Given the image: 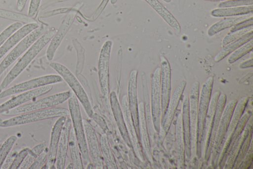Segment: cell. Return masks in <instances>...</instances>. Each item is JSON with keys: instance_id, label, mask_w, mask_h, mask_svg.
<instances>
[{"instance_id": "1", "label": "cell", "mask_w": 253, "mask_h": 169, "mask_svg": "<svg viewBox=\"0 0 253 169\" xmlns=\"http://www.w3.org/2000/svg\"><path fill=\"white\" fill-rule=\"evenodd\" d=\"M56 31L54 28L48 30L31 45L4 78L0 84V90L7 87L21 74L50 41Z\"/></svg>"}, {"instance_id": "2", "label": "cell", "mask_w": 253, "mask_h": 169, "mask_svg": "<svg viewBox=\"0 0 253 169\" xmlns=\"http://www.w3.org/2000/svg\"><path fill=\"white\" fill-rule=\"evenodd\" d=\"M68 104L73 125L72 128L79 145L83 163V164L87 165L90 163V159L86 141L83 119L79 100L73 93L68 99Z\"/></svg>"}, {"instance_id": "3", "label": "cell", "mask_w": 253, "mask_h": 169, "mask_svg": "<svg viewBox=\"0 0 253 169\" xmlns=\"http://www.w3.org/2000/svg\"><path fill=\"white\" fill-rule=\"evenodd\" d=\"M61 116H70L69 110L64 108L52 107L13 116L0 122V127L20 125Z\"/></svg>"}, {"instance_id": "4", "label": "cell", "mask_w": 253, "mask_h": 169, "mask_svg": "<svg viewBox=\"0 0 253 169\" xmlns=\"http://www.w3.org/2000/svg\"><path fill=\"white\" fill-rule=\"evenodd\" d=\"M213 77H209L203 83L199 91L198 108V128L196 155L201 158L204 152L203 133L205 117L211 100Z\"/></svg>"}, {"instance_id": "5", "label": "cell", "mask_w": 253, "mask_h": 169, "mask_svg": "<svg viewBox=\"0 0 253 169\" xmlns=\"http://www.w3.org/2000/svg\"><path fill=\"white\" fill-rule=\"evenodd\" d=\"M49 65L67 83L78 100L82 104L88 116L92 117L94 113L89 99L85 90L77 77L66 66L60 63L53 61L50 62Z\"/></svg>"}, {"instance_id": "6", "label": "cell", "mask_w": 253, "mask_h": 169, "mask_svg": "<svg viewBox=\"0 0 253 169\" xmlns=\"http://www.w3.org/2000/svg\"><path fill=\"white\" fill-rule=\"evenodd\" d=\"M73 93L71 90H67L56 93L37 101H34L30 103L21 105L4 112L1 114L15 116L32 111L54 107L68 100Z\"/></svg>"}, {"instance_id": "7", "label": "cell", "mask_w": 253, "mask_h": 169, "mask_svg": "<svg viewBox=\"0 0 253 169\" xmlns=\"http://www.w3.org/2000/svg\"><path fill=\"white\" fill-rule=\"evenodd\" d=\"M237 100H231L222 111L217 129L214 137L211 153V165L212 168L217 167L218 159L224 142L226 133L233 112L237 103Z\"/></svg>"}, {"instance_id": "8", "label": "cell", "mask_w": 253, "mask_h": 169, "mask_svg": "<svg viewBox=\"0 0 253 169\" xmlns=\"http://www.w3.org/2000/svg\"><path fill=\"white\" fill-rule=\"evenodd\" d=\"M48 30L44 26H39L22 39L0 63V75Z\"/></svg>"}, {"instance_id": "9", "label": "cell", "mask_w": 253, "mask_h": 169, "mask_svg": "<svg viewBox=\"0 0 253 169\" xmlns=\"http://www.w3.org/2000/svg\"><path fill=\"white\" fill-rule=\"evenodd\" d=\"M113 42L107 40L102 46L98 58V78L102 96L106 101L109 97V66Z\"/></svg>"}, {"instance_id": "10", "label": "cell", "mask_w": 253, "mask_h": 169, "mask_svg": "<svg viewBox=\"0 0 253 169\" xmlns=\"http://www.w3.org/2000/svg\"><path fill=\"white\" fill-rule=\"evenodd\" d=\"M160 79L161 67H157L153 72L151 86V114L154 129L157 133L160 131L162 118Z\"/></svg>"}, {"instance_id": "11", "label": "cell", "mask_w": 253, "mask_h": 169, "mask_svg": "<svg viewBox=\"0 0 253 169\" xmlns=\"http://www.w3.org/2000/svg\"><path fill=\"white\" fill-rule=\"evenodd\" d=\"M63 79L59 74H48L22 82L0 93V98L33 90L39 87L62 82Z\"/></svg>"}, {"instance_id": "12", "label": "cell", "mask_w": 253, "mask_h": 169, "mask_svg": "<svg viewBox=\"0 0 253 169\" xmlns=\"http://www.w3.org/2000/svg\"><path fill=\"white\" fill-rule=\"evenodd\" d=\"M199 82L192 85L189 96V116L190 121L191 153L196 155L198 128V108L199 95Z\"/></svg>"}, {"instance_id": "13", "label": "cell", "mask_w": 253, "mask_h": 169, "mask_svg": "<svg viewBox=\"0 0 253 169\" xmlns=\"http://www.w3.org/2000/svg\"><path fill=\"white\" fill-rule=\"evenodd\" d=\"M121 108L123 111L125 124L131 148L138 159L142 162H146L142 146L139 137L136 132L129 109L127 97L126 94L124 95L121 99Z\"/></svg>"}, {"instance_id": "14", "label": "cell", "mask_w": 253, "mask_h": 169, "mask_svg": "<svg viewBox=\"0 0 253 169\" xmlns=\"http://www.w3.org/2000/svg\"><path fill=\"white\" fill-rule=\"evenodd\" d=\"M248 101V97H244L237 102L227 128L224 142L218 159L217 167H218V169H223V159L230 144L231 136L236 128L242 115L245 111Z\"/></svg>"}, {"instance_id": "15", "label": "cell", "mask_w": 253, "mask_h": 169, "mask_svg": "<svg viewBox=\"0 0 253 169\" xmlns=\"http://www.w3.org/2000/svg\"><path fill=\"white\" fill-rule=\"evenodd\" d=\"M77 12L78 8H74L68 13L49 42L46 52V56L49 61H51L54 58L57 50L72 26Z\"/></svg>"}, {"instance_id": "16", "label": "cell", "mask_w": 253, "mask_h": 169, "mask_svg": "<svg viewBox=\"0 0 253 169\" xmlns=\"http://www.w3.org/2000/svg\"><path fill=\"white\" fill-rule=\"evenodd\" d=\"M83 123L89 155L92 160L94 169H104L99 140L96 131L86 119H83Z\"/></svg>"}, {"instance_id": "17", "label": "cell", "mask_w": 253, "mask_h": 169, "mask_svg": "<svg viewBox=\"0 0 253 169\" xmlns=\"http://www.w3.org/2000/svg\"><path fill=\"white\" fill-rule=\"evenodd\" d=\"M52 87V85H47L21 93L0 105V114L20 106L29 101L34 100L49 92Z\"/></svg>"}, {"instance_id": "18", "label": "cell", "mask_w": 253, "mask_h": 169, "mask_svg": "<svg viewBox=\"0 0 253 169\" xmlns=\"http://www.w3.org/2000/svg\"><path fill=\"white\" fill-rule=\"evenodd\" d=\"M138 71L132 70L129 73L127 84V101L131 116L139 137L138 129V103L137 97V78Z\"/></svg>"}, {"instance_id": "19", "label": "cell", "mask_w": 253, "mask_h": 169, "mask_svg": "<svg viewBox=\"0 0 253 169\" xmlns=\"http://www.w3.org/2000/svg\"><path fill=\"white\" fill-rule=\"evenodd\" d=\"M186 85V81L184 80H182L178 84L170 98L166 111L162 116L161 127L166 133L168 131L170 126L176 109Z\"/></svg>"}, {"instance_id": "20", "label": "cell", "mask_w": 253, "mask_h": 169, "mask_svg": "<svg viewBox=\"0 0 253 169\" xmlns=\"http://www.w3.org/2000/svg\"><path fill=\"white\" fill-rule=\"evenodd\" d=\"M161 60V92L162 116L164 114L170 98L171 69L167 59L164 56L160 57Z\"/></svg>"}, {"instance_id": "21", "label": "cell", "mask_w": 253, "mask_h": 169, "mask_svg": "<svg viewBox=\"0 0 253 169\" xmlns=\"http://www.w3.org/2000/svg\"><path fill=\"white\" fill-rule=\"evenodd\" d=\"M66 116H61L55 121L53 125L50 135L49 147L48 148L47 160L45 167V169H54L58 145L61 135V132L63 124L66 119Z\"/></svg>"}, {"instance_id": "22", "label": "cell", "mask_w": 253, "mask_h": 169, "mask_svg": "<svg viewBox=\"0 0 253 169\" xmlns=\"http://www.w3.org/2000/svg\"><path fill=\"white\" fill-rule=\"evenodd\" d=\"M71 128V119L69 116H68L66 117L61 132L56 155V169H64L65 168Z\"/></svg>"}, {"instance_id": "23", "label": "cell", "mask_w": 253, "mask_h": 169, "mask_svg": "<svg viewBox=\"0 0 253 169\" xmlns=\"http://www.w3.org/2000/svg\"><path fill=\"white\" fill-rule=\"evenodd\" d=\"M138 111L139 140L141 142L140 143L145 156L149 162L152 163L153 158L143 102H141L138 104Z\"/></svg>"}, {"instance_id": "24", "label": "cell", "mask_w": 253, "mask_h": 169, "mask_svg": "<svg viewBox=\"0 0 253 169\" xmlns=\"http://www.w3.org/2000/svg\"><path fill=\"white\" fill-rule=\"evenodd\" d=\"M109 98L113 116L121 135L127 146L129 148H131V143L125 124L123 111L118 98L117 94L115 91H113L109 94Z\"/></svg>"}, {"instance_id": "25", "label": "cell", "mask_w": 253, "mask_h": 169, "mask_svg": "<svg viewBox=\"0 0 253 169\" xmlns=\"http://www.w3.org/2000/svg\"><path fill=\"white\" fill-rule=\"evenodd\" d=\"M39 26L37 22L30 23L23 25L16 31L0 47V59L22 39Z\"/></svg>"}, {"instance_id": "26", "label": "cell", "mask_w": 253, "mask_h": 169, "mask_svg": "<svg viewBox=\"0 0 253 169\" xmlns=\"http://www.w3.org/2000/svg\"><path fill=\"white\" fill-rule=\"evenodd\" d=\"M226 102V96L224 94H220L216 106L209 144L204 155V159L207 162L211 157L214 137Z\"/></svg>"}, {"instance_id": "27", "label": "cell", "mask_w": 253, "mask_h": 169, "mask_svg": "<svg viewBox=\"0 0 253 169\" xmlns=\"http://www.w3.org/2000/svg\"><path fill=\"white\" fill-rule=\"evenodd\" d=\"M253 115L247 121L241 135L231 148L225 161L223 169H232L235 159L242 146L250 131L253 129Z\"/></svg>"}, {"instance_id": "28", "label": "cell", "mask_w": 253, "mask_h": 169, "mask_svg": "<svg viewBox=\"0 0 253 169\" xmlns=\"http://www.w3.org/2000/svg\"><path fill=\"white\" fill-rule=\"evenodd\" d=\"M181 115L185 152L187 158L190 159L192 153L189 116V96L187 95H185L183 98Z\"/></svg>"}, {"instance_id": "29", "label": "cell", "mask_w": 253, "mask_h": 169, "mask_svg": "<svg viewBox=\"0 0 253 169\" xmlns=\"http://www.w3.org/2000/svg\"><path fill=\"white\" fill-rule=\"evenodd\" d=\"M220 94L219 91H215L211 96L205 117L203 133L204 153L209 144L216 106Z\"/></svg>"}, {"instance_id": "30", "label": "cell", "mask_w": 253, "mask_h": 169, "mask_svg": "<svg viewBox=\"0 0 253 169\" xmlns=\"http://www.w3.org/2000/svg\"><path fill=\"white\" fill-rule=\"evenodd\" d=\"M252 17H253V13L243 15L225 17L210 26L207 31V34L209 36H213L224 29L231 28Z\"/></svg>"}, {"instance_id": "31", "label": "cell", "mask_w": 253, "mask_h": 169, "mask_svg": "<svg viewBox=\"0 0 253 169\" xmlns=\"http://www.w3.org/2000/svg\"><path fill=\"white\" fill-rule=\"evenodd\" d=\"M177 34L181 32L178 21L158 0H145Z\"/></svg>"}, {"instance_id": "32", "label": "cell", "mask_w": 253, "mask_h": 169, "mask_svg": "<svg viewBox=\"0 0 253 169\" xmlns=\"http://www.w3.org/2000/svg\"><path fill=\"white\" fill-rule=\"evenodd\" d=\"M176 141L177 164L179 168L183 169L184 166L185 152L181 113L179 114L176 123Z\"/></svg>"}, {"instance_id": "33", "label": "cell", "mask_w": 253, "mask_h": 169, "mask_svg": "<svg viewBox=\"0 0 253 169\" xmlns=\"http://www.w3.org/2000/svg\"><path fill=\"white\" fill-rule=\"evenodd\" d=\"M253 12V5L218 8L212 10L211 14L215 17L243 15Z\"/></svg>"}, {"instance_id": "34", "label": "cell", "mask_w": 253, "mask_h": 169, "mask_svg": "<svg viewBox=\"0 0 253 169\" xmlns=\"http://www.w3.org/2000/svg\"><path fill=\"white\" fill-rule=\"evenodd\" d=\"M99 143L101 151L105 166L108 169H117V163L110 145L106 134H102L100 136Z\"/></svg>"}, {"instance_id": "35", "label": "cell", "mask_w": 253, "mask_h": 169, "mask_svg": "<svg viewBox=\"0 0 253 169\" xmlns=\"http://www.w3.org/2000/svg\"><path fill=\"white\" fill-rule=\"evenodd\" d=\"M253 38V31H251L245 34L240 38L229 43L223 47L222 49L215 55L214 60L216 62L219 61L229 54L236 50L238 48Z\"/></svg>"}, {"instance_id": "36", "label": "cell", "mask_w": 253, "mask_h": 169, "mask_svg": "<svg viewBox=\"0 0 253 169\" xmlns=\"http://www.w3.org/2000/svg\"><path fill=\"white\" fill-rule=\"evenodd\" d=\"M69 147L74 169H83L81 153L72 126L70 134Z\"/></svg>"}, {"instance_id": "37", "label": "cell", "mask_w": 253, "mask_h": 169, "mask_svg": "<svg viewBox=\"0 0 253 169\" xmlns=\"http://www.w3.org/2000/svg\"><path fill=\"white\" fill-rule=\"evenodd\" d=\"M252 114V111L251 110H248L246 111V112L244 111L243 114L242 115L236 126V128L231 136L230 144L225 154L223 161V166L224 165L225 161L231 148L232 147L233 144H234L236 140L241 135L247 121L248 120L249 118H250Z\"/></svg>"}, {"instance_id": "38", "label": "cell", "mask_w": 253, "mask_h": 169, "mask_svg": "<svg viewBox=\"0 0 253 169\" xmlns=\"http://www.w3.org/2000/svg\"><path fill=\"white\" fill-rule=\"evenodd\" d=\"M0 18L19 22L25 24L37 22L33 17L28 15L2 8H0Z\"/></svg>"}, {"instance_id": "39", "label": "cell", "mask_w": 253, "mask_h": 169, "mask_svg": "<svg viewBox=\"0 0 253 169\" xmlns=\"http://www.w3.org/2000/svg\"><path fill=\"white\" fill-rule=\"evenodd\" d=\"M46 147V145L45 143H42L35 146L32 149H30L18 169H29L37 157L39 156Z\"/></svg>"}, {"instance_id": "40", "label": "cell", "mask_w": 253, "mask_h": 169, "mask_svg": "<svg viewBox=\"0 0 253 169\" xmlns=\"http://www.w3.org/2000/svg\"><path fill=\"white\" fill-rule=\"evenodd\" d=\"M253 46V39H252L231 53L227 59L228 63L231 64L249 53L252 50Z\"/></svg>"}, {"instance_id": "41", "label": "cell", "mask_w": 253, "mask_h": 169, "mask_svg": "<svg viewBox=\"0 0 253 169\" xmlns=\"http://www.w3.org/2000/svg\"><path fill=\"white\" fill-rule=\"evenodd\" d=\"M17 139V137L15 135H11L7 138L1 145L0 147V169Z\"/></svg>"}, {"instance_id": "42", "label": "cell", "mask_w": 253, "mask_h": 169, "mask_svg": "<svg viewBox=\"0 0 253 169\" xmlns=\"http://www.w3.org/2000/svg\"><path fill=\"white\" fill-rule=\"evenodd\" d=\"M253 25H251L242 29L230 32L223 38L221 42L222 47H223L229 43L240 38L245 34L253 31Z\"/></svg>"}, {"instance_id": "43", "label": "cell", "mask_w": 253, "mask_h": 169, "mask_svg": "<svg viewBox=\"0 0 253 169\" xmlns=\"http://www.w3.org/2000/svg\"><path fill=\"white\" fill-rule=\"evenodd\" d=\"M253 129L249 132L235 159L232 169H238L252 140Z\"/></svg>"}, {"instance_id": "44", "label": "cell", "mask_w": 253, "mask_h": 169, "mask_svg": "<svg viewBox=\"0 0 253 169\" xmlns=\"http://www.w3.org/2000/svg\"><path fill=\"white\" fill-rule=\"evenodd\" d=\"M22 26L23 24L22 23L15 22L4 29L0 33V47L12 34Z\"/></svg>"}, {"instance_id": "45", "label": "cell", "mask_w": 253, "mask_h": 169, "mask_svg": "<svg viewBox=\"0 0 253 169\" xmlns=\"http://www.w3.org/2000/svg\"><path fill=\"white\" fill-rule=\"evenodd\" d=\"M75 43L77 45L76 49L77 50L78 55V62L76 67V75H78L81 74L83 69L84 61V48H82V45L78 41H75Z\"/></svg>"}, {"instance_id": "46", "label": "cell", "mask_w": 253, "mask_h": 169, "mask_svg": "<svg viewBox=\"0 0 253 169\" xmlns=\"http://www.w3.org/2000/svg\"><path fill=\"white\" fill-rule=\"evenodd\" d=\"M253 0H230L218 3L219 8L238 7L253 5Z\"/></svg>"}, {"instance_id": "47", "label": "cell", "mask_w": 253, "mask_h": 169, "mask_svg": "<svg viewBox=\"0 0 253 169\" xmlns=\"http://www.w3.org/2000/svg\"><path fill=\"white\" fill-rule=\"evenodd\" d=\"M48 156V148L45 149L35 159L29 167V169H42L45 166Z\"/></svg>"}, {"instance_id": "48", "label": "cell", "mask_w": 253, "mask_h": 169, "mask_svg": "<svg viewBox=\"0 0 253 169\" xmlns=\"http://www.w3.org/2000/svg\"><path fill=\"white\" fill-rule=\"evenodd\" d=\"M253 140H252L248 150L239 167V169H249L253 163Z\"/></svg>"}, {"instance_id": "49", "label": "cell", "mask_w": 253, "mask_h": 169, "mask_svg": "<svg viewBox=\"0 0 253 169\" xmlns=\"http://www.w3.org/2000/svg\"><path fill=\"white\" fill-rule=\"evenodd\" d=\"M30 149L29 148H25L18 152L9 169H18Z\"/></svg>"}, {"instance_id": "50", "label": "cell", "mask_w": 253, "mask_h": 169, "mask_svg": "<svg viewBox=\"0 0 253 169\" xmlns=\"http://www.w3.org/2000/svg\"><path fill=\"white\" fill-rule=\"evenodd\" d=\"M122 50L120 49L118 53V61L116 70L117 79L118 82V95H120V84L121 77V68H122Z\"/></svg>"}, {"instance_id": "51", "label": "cell", "mask_w": 253, "mask_h": 169, "mask_svg": "<svg viewBox=\"0 0 253 169\" xmlns=\"http://www.w3.org/2000/svg\"><path fill=\"white\" fill-rule=\"evenodd\" d=\"M42 0H30L28 12V15L33 17L38 12Z\"/></svg>"}, {"instance_id": "52", "label": "cell", "mask_w": 253, "mask_h": 169, "mask_svg": "<svg viewBox=\"0 0 253 169\" xmlns=\"http://www.w3.org/2000/svg\"><path fill=\"white\" fill-rule=\"evenodd\" d=\"M18 153V151L16 149L10 151L2 164L1 169H9Z\"/></svg>"}, {"instance_id": "53", "label": "cell", "mask_w": 253, "mask_h": 169, "mask_svg": "<svg viewBox=\"0 0 253 169\" xmlns=\"http://www.w3.org/2000/svg\"><path fill=\"white\" fill-rule=\"evenodd\" d=\"M251 25H253V17H252L232 27L230 30V32L242 29Z\"/></svg>"}, {"instance_id": "54", "label": "cell", "mask_w": 253, "mask_h": 169, "mask_svg": "<svg viewBox=\"0 0 253 169\" xmlns=\"http://www.w3.org/2000/svg\"><path fill=\"white\" fill-rule=\"evenodd\" d=\"M253 65V59L252 57L251 58L248 59L241 62L239 65V67L241 69H244L248 67H252Z\"/></svg>"}, {"instance_id": "55", "label": "cell", "mask_w": 253, "mask_h": 169, "mask_svg": "<svg viewBox=\"0 0 253 169\" xmlns=\"http://www.w3.org/2000/svg\"><path fill=\"white\" fill-rule=\"evenodd\" d=\"M27 0H17L16 8L18 11H22L24 8Z\"/></svg>"}, {"instance_id": "56", "label": "cell", "mask_w": 253, "mask_h": 169, "mask_svg": "<svg viewBox=\"0 0 253 169\" xmlns=\"http://www.w3.org/2000/svg\"><path fill=\"white\" fill-rule=\"evenodd\" d=\"M86 166V169H94V167L93 163H91V162L88 163Z\"/></svg>"}, {"instance_id": "57", "label": "cell", "mask_w": 253, "mask_h": 169, "mask_svg": "<svg viewBox=\"0 0 253 169\" xmlns=\"http://www.w3.org/2000/svg\"><path fill=\"white\" fill-rule=\"evenodd\" d=\"M66 169H74V165L71 162L70 163L68 166L66 167Z\"/></svg>"}, {"instance_id": "58", "label": "cell", "mask_w": 253, "mask_h": 169, "mask_svg": "<svg viewBox=\"0 0 253 169\" xmlns=\"http://www.w3.org/2000/svg\"><path fill=\"white\" fill-rule=\"evenodd\" d=\"M207 0V1H227V0Z\"/></svg>"}, {"instance_id": "59", "label": "cell", "mask_w": 253, "mask_h": 169, "mask_svg": "<svg viewBox=\"0 0 253 169\" xmlns=\"http://www.w3.org/2000/svg\"><path fill=\"white\" fill-rule=\"evenodd\" d=\"M110 0V2L111 4H114L117 2L118 0Z\"/></svg>"}, {"instance_id": "60", "label": "cell", "mask_w": 253, "mask_h": 169, "mask_svg": "<svg viewBox=\"0 0 253 169\" xmlns=\"http://www.w3.org/2000/svg\"><path fill=\"white\" fill-rule=\"evenodd\" d=\"M163 0L167 3H169L171 1V0Z\"/></svg>"}, {"instance_id": "61", "label": "cell", "mask_w": 253, "mask_h": 169, "mask_svg": "<svg viewBox=\"0 0 253 169\" xmlns=\"http://www.w3.org/2000/svg\"></svg>"}]
</instances>
